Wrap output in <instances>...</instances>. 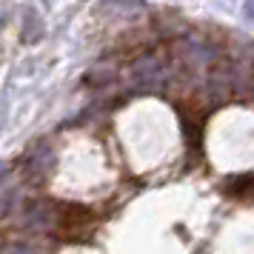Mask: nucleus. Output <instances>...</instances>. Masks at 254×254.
Returning a JSON list of instances; mask_svg holds the SVG:
<instances>
[{
    "mask_svg": "<svg viewBox=\"0 0 254 254\" xmlns=\"http://www.w3.org/2000/svg\"><path fill=\"white\" fill-rule=\"evenodd\" d=\"M6 172H9V169H6V166L0 163V183H3V177H6Z\"/></svg>",
    "mask_w": 254,
    "mask_h": 254,
    "instance_id": "nucleus-2",
    "label": "nucleus"
},
{
    "mask_svg": "<svg viewBox=\"0 0 254 254\" xmlns=\"http://www.w3.org/2000/svg\"><path fill=\"white\" fill-rule=\"evenodd\" d=\"M60 211H63V214H52V223H55L63 234H77V231L92 229L94 214L89 211V208H83V206H60Z\"/></svg>",
    "mask_w": 254,
    "mask_h": 254,
    "instance_id": "nucleus-1",
    "label": "nucleus"
}]
</instances>
